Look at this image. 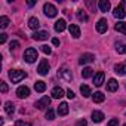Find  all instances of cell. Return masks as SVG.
Here are the masks:
<instances>
[{"mask_svg": "<svg viewBox=\"0 0 126 126\" xmlns=\"http://www.w3.org/2000/svg\"><path fill=\"white\" fill-rule=\"evenodd\" d=\"M92 73H94V70H92L91 67H85L83 71H82V77H83V79H88V77L92 76Z\"/></svg>", "mask_w": 126, "mask_h": 126, "instance_id": "27", "label": "cell"}, {"mask_svg": "<svg viewBox=\"0 0 126 126\" xmlns=\"http://www.w3.org/2000/svg\"><path fill=\"white\" fill-rule=\"evenodd\" d=\"M86 125H88V123H86V120H85V119H80V120L76 123V126H86Z\"/></svg>", "mask_w": 126, "mask_h": 126, "instance_id": "37", "label": "cell"}, {"mask_svg": "<svg viewBox=\"0 0 126 126\" xmlns=\"http://www.w3.org/2000/svg\"><path fill=\"white\" fill-rule=\"evenodd\" d=\"M113 15H114V18H117V19H123V18L126 16V12H125V9H123V5H119V6L114 9Z\"/></svg>", "mask_w": 126, "mask_h": 126, "instance_id": "8", "label": "cell"}, {"mask_svg": "<svg viewBox=\"0 0 126 126\" xmlns=\"http://www.w3.org/2000/svg\"><path fill=\"white\" fill-rule=\"evenodd\" d=\"M58 114L59 116H67L68 114V104L67 102H61L58 105Z\"/></svg>", "mask_w": 126, "mask_h": 126, "instance_id": "17", "label": "cell"}, {"mask_svg": "<svg viewBox=\"0 0 126 126\" xmlns=\"http://www.w3.org/2000/svg\"><path fill=\"white\" fill-rule=\"evenodd\" d=\"M104 77H105L104 73H102V71H98V73L94 76V85H95V86H101V85L104 83Z\"/></svg>", "mask_w": 126, "mask_h": 126, "instance_id": "12", "label": "cell"}, {"mask_svg": "<svg viewBox=\"0 0 126 126\" xmlns=\"http://www.w3.org/2000/svg\"><path fill=\"white\" fill-rule=\"evenodd\" d=\"M67 96H68V98H70V99H73V98H74V96H76V95H74V92H73V91H71V89H68V91H67Z\"/></svg>", "mask_w": 126, "mask_h": 126, "instance_id": "38", "label": "cell"}, {"mask_svg": "<svg viewBox=\"0 0 126 126\" xmlns=\"http://www.w3.org/2000/svg\"><path fill=\"white\" fill-rule=\"evenodd\" d=\"M39 25H40V22H39V19H37V18H34V16H33V18H30V19H28V27H30L31 30H37V28H39Z\"/></svg>", "mask_w": 126, "mask_h": 126, "instance_id": "22", "label": "cell"}, {"mask_svg": "<svg viewBox=\"0 0 126 126\" xmlns=\"http://www.w3.org/2000/svg\"><path fill=\"white\" fill-rule=\"evenodd\" d=\"M34 89H36V92H45L46 91V83L42 82V80H39V82L34 83Z\"/></svg>", "mask_w": 126, "mask_h": 126, "instance_id": "23", "label": "cell"}, {"mask_svg": "<svg viewBox=\"0 0 126 126\" xmlns=\"http://www.w3.org/2000/svg\"><path fill=\"white\" fill-rule=\"evenodd\" d=\"M92 120H94V123H101L104 120V114L101 111H94L92 113Z\"/></svg>", "mask_w": 126, "mask_h": 126, "instance_id": "20", "label": "cell"}, {"mask_svg": "<svg viewBox=\"0 0 126 126\" xmlns=\"http://www.w3.org/2000/svg\"><path fill=\"white\" fill-rule=\"evenodd\" d=\"M77 18H79V21H82V22H86L88 21V15L85 14V11H77Z\"/></svg>", "mask_w": 126, "mask_h": 126, "instance_id": "28", "label": "cell"}, {"mask_svg": "<svg viewBox=\"0 0 126 126\" xmlns=\"http://www.w3.org/2000/svg\"><path fill=\"white\" fill-rule=\"evenodd\" d=\"M117 88H119L117 80H116V79H110V80H108V83H107V89H108L110 92H116V91H117Z\"/></svg>", "mask_w": 126, "mask_h": 126, "instance_id": "18", "label": "cell"}, {"mask_svg": "<svg viewBox=\"0 0 126 126\" xmlns=\"http://www.w3.org/2000/svg\"><path fill=\"white\" fill-rule=\"evenodd\" d=\"M53 117H55V111L49 107L47 111H46V119H47V120H53Z\"/></svg>", "mask_w": 126, "mask_h": 126, "instance_id": "31", "label": "cell"}, {"mask_svg": "<svg viewBox=\"0 0 126 126\" xmlns=\"http://www.w3.org/2000/svg\"><path fill=\"white\" fill-rule=\"evenodd\" d=\"M117 123H119V120L117 119H113V120L108 122V126H117Z\"/></svg>", "mask_w": 126, "mask_h": 126, "instance_id": "39", "label": "cell"}, {"mask_svg": "<svg viewBox=\"0 0 126 126\" xmlns=\"http://www.w3.org/2000/svg\"><path fill=\"white\" fill-rule=\"evenodd\" d=\"M68 31H70V34H71L74 39H79V37H80V28H79V25L70 24V25H68Z\"/></svg>", "mask_w": 126, "mask_h": 126, "instance_id": "10", "label": "cell"}, {"mask_svg": "<svg viewBox=\"0 0 126 126\" xmlns=\"http://www.w3.org/2000/svg\"><path fill=\"white\" fill-rule=\"evenodd\" d=\"M37 50L36 49H33V47H28L25 52H24V59L27 61V62H30V64H31V62H34L36 59H37Z\"/></svg>", "mask_w": 126, "mask_h": 126, "instance_id": "2", "label": "cell"}, {"mask_svg": "<svg viewBox=\"0 0 126 126\" xmlns=\"http://www.w3.org/2000/svg\"><path fill=\"white\" fill-rule=\"evenodd\" d=\"M116 31H119V33H123V34H126V22H123V21H120V22H117L116 24Z\"/></svg>", "mask_w": 126, "mask_h": 126, "instance_id": "25", "label": "cell"}, {"mask_svg": "<svg viewBox=\"0 0 126 126\" xmlns=\"http://www.w3.org/2000/svg\"><path fill=\"white\" fill-rule=\"evenodd\" d=\"M16 95H18V98H27L30 95V89L27 86H19L16 89Z\"/></svg>", "mask_w": 126, "mask_h": 126, "instance_id": "11", "label": "cell"}, {"mask_svg": "<svg viewBox=\"0 0 126 126\" xmlns=\"http://www.w3.org/2000/svg\"><path fill=\"white\" fill-rule=\"evenodd\" d=\"M58 76L62 77L65 82H71V80H73V74H71V71H70L67 67H61V68L58 70Z\"/></svg>", "mask_w": 126, "mask_h": 126, "instance_id": "4", "label": "cell"}, {"mask_svg": "<svg viewBox=\"0 0 126 126\" xmlns=\"http://www.w3.org/2000/svg\"><path fill=\"white\" fill-rule=\"evenodd\" d=\"M5 111L9 114V116H12V113L15 111V105H14V102H11V101H8L6 104H5Z\"/></svg>", "mask_w": 126, "mask_h": 126, "instance_id": "24", "label": "cell"}, {"mask_svg": "<svg viewBox=\"0 0 126 126\" xmlns=\"http://www.w3.org/2000/svg\"><path fill=\"white\" fill-rule=\"evenodd\" d=\"M98 8H99V11H101V12H108V11H110V8H111V5H110L108 0H99Z\"/></svg>", "mask_w": 126, "mask_h": 126, "instance_id": "14", "label": "cell"}, {"mask_svg": "<svg viewBox=\"0 0 126 126\" xmlns=\"http://www.w3.org/2000/svg\"><path fill=\"white\" fill-rule=\"evenodd\" d=\"M6 39H8V34H5V33L0 34V45H3V43L6 42Z\"/></svg>", "mask_w": 126, "mask_h": 126, "instance_id": "35", "label": "cell"}, {"mask_svg": "<svg viewBox=\"0 0 126 126\" xmlns=\"http://www.w3.org/2000/svg\"><path fill=\"white\" fill-rule=\"evenodd\" d=\"M123 126H126V125H123Z\"/></svg>", "mask_w": 126, "mask_h": 126, "instance_id": "41", "label": "cell"}, {"mask_svg": "<svg viewBox=\"0 0 126 126\" xmlns=\"http://www.w3.org/2000/svg\"><path fill=\"white\" fill-rule=\"evenodd\" d=\"M49 104H50V98H49V96H43L42 99H39V101L36 102V107H37L39 110H45L46 107L49 108Z\"/></svg>", "mask_w": 126, "mask_h": 126, "instance_id": "6", "label": "cell"}, {"mask_svg": "<svg viewBox=\"0 0 126 126\" xmlns=\"http://www.w3.org/2000/svg\"><path fill=\"white\" fill-rule=\"evenodd\" d=\"M15 126H31V125H30L28 122H24V120H16Z\"/></svg>", "mask_w": 126, "mask_h": 126, "instance_id": "33", "label": "cell"}, {"mask_svg": "<svg viewBox=\"0 0 126 126\" xmlns=\"http://www.w3.org/2000/svg\"><path fill=\"white\" fill-rule=\"evenodd\" d=\"M43 12H45V15L49 16V18H53V16H56V14H58L56 8H55L52 3H45V6H43Z\"/></svg>", "mask_w": 126, "mask_h": 126, "instance_id": "3", "label": "cell"}, {"mask_svg": "<svg viewBox=\"0 0 126 126\" xmlns=\"http://www.w3.org/2000/svg\"><path fill=\"white\" fill-rule=\"evenodd\" d=\"M107 19H104V18H101L99 21H98V24H96V31L99 33V34H102V33H105L107 31Z\"/></svg>", "mask_w": 126, "mask_h": 126, "instance_id": "9", "label": "cell"}, {"mask_svg": "<svg viewBox=\"0 0 126 126\" xmlns=\"http://www.w3.org/2000/svg\"><path fill=\"white\" fill-rule=\"evenodd\" d=\"M92 61H95V55H92V53H83L82 56H80V59H79V64H89V62H92Z\"/></svg>", "mask_w": 126, "mask_h": 126, "instance_id": "7", "label": "cell"}, {"mask_svg": "<svg viewBox=\"0 0 126 126\" xmlns=\"http://www.w3.org/2000/svg\"><path fill=\"white\" fill-rule=\"evenodd\" d=\"M47 37H49L47 31H34V34H33L34 40H46Z\"/></svg>", "mask_w": 126, "mask_h": 126, "instance_id": "15", "label": "cell"}, {"mask_svg": "<svg viewBox=\"0 0 126 126\" xmlns=\"http://www.w3.org/2000/svg\"><path fill=\"white\" fill-rule=\"evenodd\" d=\"M49 68H50V65H49L47 59H42V61H40V64H39V67H37V71H39V74L46 76L47 71H49Z\"/></svg>", "mask_w": 126, "mask_h": 126, "instance_id": "5", "label": "cell"}, {"mask_svg": "<svg viewBox=\"0 0 126 126\" xmlns=\"http://www.w3.org/2000/svg\"><path fill=\"white\" fill-rule=\"evenodd\" d=\"M80 92H82V95H83L85 98H88V96L92 95V94H91V88L86 86V85H82V86H80Z\"/></svg>", "mask_w": 126, "mask_h": 126, "instance_id": "26", "label": "cell"}, {"mask_svg": "<svg viewBox=\"0 0 126 126\" xmlns=\"http://www.w3.org/2000/svg\"><path fill=\"white\" fill-rule=\"evenodd\" d=\"M0 89H2L3 94H6V92H8V85H6L5 82H2V83H0Z\"/></svg>", "mask_w": 126, "mask_h": 126, "instance_id": "34", "label": "cell"}, {"mask_svg": "<svg viewBox=\"0 0 126 126\" xmlns=\"http://www.w3.org/2000/svg\"><path fill=\"white\" fill-rule=\"evenodd\" d=\"M65 27H67L65 19H58V21L55 22V31H56V33H62V31L65 30Z\"/></svg>", "mask_w": 126, "mask_h": 126, "instance_id": "13", "label": "cell"}, {"mask_svg": "<svg viewBox=\"0 0 126 126\" xmlns=\"http://www.w3.org/2000/svg\"><path fill=\"white\" fill-rule=\"evenodd\" d=\"M9 25V18L8 16H0V28H6Z\"/></svg>", "mask_w": 126, "mask_h": 126, "instance_id": "29", "label": "cell"}, {"mask_svg": "<svg viewBox=\"0 0 126 126\" xmlns=\"http://www.w3.org/2000/svg\"><path fill=\"white\" fill-rule=\"evenodd\" d=\"M104 99H105V95H104L102 92H95V94H92V101H94V102L99 104V102H102Z\"/></svg>", "mask_w": 126, "mask_h": 126, "instance_id": "19", "label": "cell"}, {"mask_svg": "<svg viewBox=\"0 0 126 126\" xmlns=\"http://www.w3.org/2000/svg\"><path fill=\"white\" fill-rule=\"evenodd\" d=\"M9 77L12 80V83H19L21 80H24L27 77V73L22 70H11L9 71Z\"/></svg>", "mask_w": 126, "mask_h": 126, "instance_id": "1", "label": "cell"}, {"mask_svg": "<svg viewBox=\"0 0 126 126\" xmlns=\"http://www.w3.org/2000/svg\"><path fill=\"white\" fill-rule=\"evenodd\" d=\"M62 96H64V89H62V88L56 86V88H53V89H52V98L59 99V98H62Z\"/></svg>", "mask_w": 126, "mask_h": 126, "instance_id": "16", "label": "cell"}, {"mask_svg": "<svg viewBox=\"0 0 126 126\" xmlns=\"http://www.w3.org/2000/svg\"><path fill=\"white\" fill-rule=\"evenodd\" d=\"M114 71H116L117 74L125 76V74H126V64H116V65H114Z\"/></svg>", "mask_w": 126, "mask_h": 126, "instance_id": "21", "label": "cell"}, {"mask_svg": "<svg viewBox=\"0 0 126 126\" xmlns=\"http://www.w3.org/2000/svg\"><path fill=\"white\" fill-rule=\"evenodd\" d=\"M40 47H42V52H43V53H46V55H50V53H52V49H50L47 45H43V46H40Z\"/></svg>", "mask_w": 126, "mask_h": 126, "instance_id": "32", "label": "cell"}, {"mask_svg": "<svg viewBox=\"0 0 126 126\" xmlns=\"http://www.w3.org/2000/svg\"><path fill=\"white\" fill-rule=\"evenodd\" d=\"M52 43H53L55 46H58V45H59V40H58V39H52Z\"/></svg>", "mask_w": 126, "mask_h": 126, "instance_id": "40", "label": "cell"}, {"mask_svg": "<svg viewBox=\"0 0 126 126\" xmlns=\"http://www.w3.org/2000/svg\"><path fill=\"white\" fill-rule=\"evenodd\" d=\"M11 49H16V47H19V42H16V40H14V42H11Z\"/></svg>", "mask_w": 126, "mask_h": 126, "instance_id": "36", "label": "cell"}, {"mask_svg": "<svg viewBox=\"0 0 126 126\" xmlns=\"http://www.w3.org/2000/svg\"><path fill=\"white\" fill-rule=\"evenodd\" d=\"M116 50L119 53H126V45L125 43H116Z\"/></svg>", "mask_w": 126, "mask_h": 126, "instance_id": "30", "label": "cell"}]
</instances>
